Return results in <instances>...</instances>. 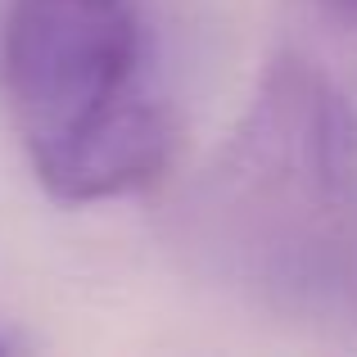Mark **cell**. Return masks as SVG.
Masks as SVG:
<instances>
[{
  "instance_id": "cell-1",
  "label": "cell",
  "mask_w": 357,
  "mask_h": 357,
  "mask_svg": "<svg viewBox=\"0 0 357 357\" xmlns=\"http://www.w3.org/2000/svg\"><path fill=\"white\" fill-rule=\"evenodd\" d=\"M190 271L271 312L357 303V105L303 50H276L253 100L167 208Z\"/></svg>"
},
{
  "instance_id": "cell-2",
  "label": "cell",
  "mask_w": 357,
  "mask_h": 357,
  "mask_svg": "<svg viewBox=\"0 0 357 357\" xmlns=\"http://www.w3.org/2000/svg\"><path fill=\"white\" fill-rule=\"evenodd\" d=\"M0 91L59 204L122 199L172 167L176 127L145 86L136 0H9Z\"/></svg>"
},
{
  "instance_id": "cell-3",
  "label": "cell",
  "mask_w": 357,
  "mask_h": 357,
  "mask_svg": "<svg viewBox=\"0 0 357 357\" xmlns=\"http://www.w3.org/2000/svg\"><path fill=\"white\" fill-rule=\"evenodd\" d=\"M312 27H321L335 45L357 54V0H294Z\"/></svg>"
},
{
  "instance_id": "cell-4",
  "label": "cell",
  "mask_w": 357,
  "mask_h": 357,
  "mask_svg": "<svg viewBox=\"0 0 357 357\" xmlns=\"http://www.w3.org/2000/svg\"><path fill=\"white\" fill-rule=\"evenodd\" d=\"M5 349H9V344H5V340H0V353H5Z\"/></svg>"
}]
</instances>
